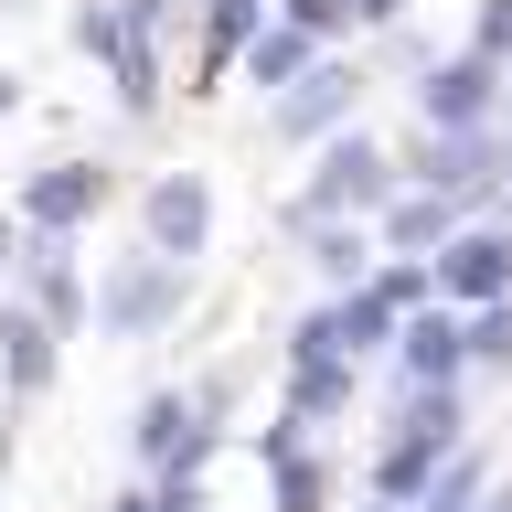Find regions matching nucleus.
Returning a JSON list of instances; mask_svg holds the SVG:
<instances>
[{"mask_svg":"<svg viewBox=\"0 0 512 512\" xmlns=\"http://www.w3.org/2000/svg\"><path fill=\"white\" fill-rule=\"evenodd\" d=\"M470 448V395L459 384H395V416H384L374 448V491L384 502H427V480Z\"/></svg>","mask_w":512,"mask_h":512,"instance_id":"f257e3e1","label":"nucleus"},{"mask_svg":"<svg viewBox=\"0 0 512 512\" xmlns=\"http://www.w3.org/2000/svg\"><path fill=\"white\" fill-rule=\"evenodd\" d=\"M182 0H75V54L107 64V86H118L128 118H150L160 107V32H171Z\"/></svg>","mask_w":512,"mask_h":512,"instance_id":"f03ea898","label":"nucleus"},{"mask_svg":"<svg viewBox=\"0 0 512 512\" xmlns=\"http://www.w3.org/2000/svg\"><path fill=\"white\" fill-rule=\"evenodd\" d=\"M395 192H406V160L384 150V139H363V128H342V139H320V150H310V182L278 203V224H288V235H299V224H331V214H363V224H374Z\"/></svg>","mask_w":512,"mask_h":512,"instance_id":"7ed1b4c3","label":"nucleus"},{"mask_svg":"<svg viewBox=\"0 0 512 512\" xmlns=\"http://www.w3.org/2000/svg\"><path fill=\"white\" fill-rule=\"evenodd\" d=\"M182 310H192V256L128 246V256L96 267V331H107V342H160Z\"/></svg>","mask_w":512,"mask_h":512,"instance_id":"20e7f679","label":"nucleus"},{"mask_svg":"<svg viewBox=\"0 0 512 512\" xmlns=\"http://www.w3.org/2000/svg\"><path fill=\"white\" fill-rule=\"evenodd\" d=\"M363 86H374V75H363L352 54H320L288 96H267V139H278V150H320V139H342V128L363 118Z\"/></svg>","mask_w":512,"mask_h":512,"instance_id":"39448f33","label":"nucleus"},{"mask_svg":"<svg viewBox=\"0 0 512 512\" xmlns=\"http://www.w3.org/2000/svg\"><path fill=\"white\" fill-rule=\"evenodd\" d=\"M502 107H512V64L480 43H459L416 75V128H502Z\"/></svg>","mask_w":512,"mask_h":512,"instance_id":"423d86ee","label":"nucleus"},{"mask_svg":"<svg viewBox=\"0 0 512 512\" xmlns=\"http://www.w3.org/2000/svg\"><path fill=\"white\" fill-rule=\"evenodd\" d=\"M438 299H448V310H491V299H512V224L502 214H470L438 246Z\"/></svg>","mask_w":512,"mask_h":512,"instance_id":"0eeeda50","label":"nucleus"},{"mask_svg":"<svg viewBox=\"0 0 512 512\" xmlns=\"http://www.w3.org/2000/svg\"><path fill=\"white\" fill-rule=\"evenodd\" d=\"M107 203H118V171H107V160H43L22 182V224L32 235H86Z\"/></svg>","mask_w":512,"mask_h":512,"instance_id":"6e6552de","label":"nucleus"},{"mask_svg":"<svg viewBox=\"0 0 512 512\" xmlns=\"http://www.w3.org/2000/svg\"><path fill=\"white\" fill-rule=\"evenodd\" d=\"M11 288H22L54 331H86V320H96V278L75 267V235H32V224H22V278H11Z\"/></svg>","mask_w":512,"mask_h":512,"instance_id":"1a4fd4ad","label":"nucleus"},{"mask_svg":"<svg viewBox=\"0 0 512 512\" xmlns=\"http://www.w3.org/2000/svg\"><path fill=\"white\" fill-rule=\"evenodd\" d=\"M54 374H64V331L11 288V299H0V395L32 406V395H54Z\"/></svg>","mask_w":512,"mask_h":512,"instance_id":"9d476101","label":"nucleus"},{"mask_svg":"<svg viewBox=\"0 0 512 512\" xmlns=\"http://www.w3.org/2000/svg\"><path fill=\"white\" fill-rule=\"evenodd\" d=\"M139 246L203 256V246H214V182H203V171H160V182L139 192Z\"/></svg>","mask_w":512,"mask_h":512,"instance_id":"9b49d317","label":"nucleus"},{"mask_svg":"<svg viewBox=\"0 0 512 512\" xmlns=\"http://www.w3.org/2000/svg\"><path fill=\"white\" fill-rule=\"evenodd\" d=\"M459 374H470V310H448V299L406 310V331H395V384H459Z\"/></svg>","mask_w":512,"mask_h":512,"instance_id":"f8f14e48","label":"nucleus"},{"mask_svg":"<svg viewBox=\"0 0 512 512\" xmlns=\"http://www.w3.org/2000/svg\"><path fill=\"white\" fill-rule=\"evenodd\" d=\"M459 224H470V203H459V192L406 182V192H395V203L374 214V235H384V256H438L448 235H459Z\"/></svg>","mask_w":512,"mask_h":512,"instance_id":"ddd939ff","label":"nucleus"},{"mask_svg":"<svg viewBox=\"0 0 512 512\" xmlns=\"http://www.w3.org/2000/svg\"><path fill=\"white\" fill-rule=\"evenodd\" d=\"M299 256H310V278L320 288H363L384 267V235L363 214H331V224H299Z\"/></svg>","mask_w":512,"mask_h":512,"instance_id":"4468645a","label":"nucleus"},{"mask_svg":"<svg viewBox=\"0 0 512 512\" xmlns=\"http://www.w3.org/2000/svg\"><path fill=\"white\" fill-rule=\"evenodd\" d=\"M320 54H331V43H320L310 22H288V11H278V22H267V32L246 43V86H256V96H288V86H299V75H310Z\"/></svg>","mask_w":512,"mask_h":512,"instance_id":"2eb2a0df","label":"nucleus"},{"mask_svg":"<svg viewBox=\"0 0 512 512\" xmlns=\"http://www.w3.org/2000/svg\"><path fill=\"white\" fill-rule=\"evenodd\" d=\"M278 22L267 0H203V75H224V64H246V43Z\"/></svg>","mask_w":512,"mask_h":512,"instance_id":"dca6fc26","label":"nucleus"},{"mask_svg":"<svg viewBox=\"0 0 512 512\" xmlns=\"http://www.w3.org/2000/svg\"><path fill=\"white\" fill-rule=\"evenodd\" d=\"M288 22H310L320 43H331V32H395L406 22V0H278Z\"/></svg>","mask_w":512,"mask_h":512,"instance_id":"f3484780","label":"nucleus"},{"mask_svg":"<svg viewBox=\"0 0 512 512\" xmlns=\"http://www.w3.org/2000/svg\"><path fill=\"white\" fill-rule=\"evenodd\" d=\"M267 502H278V512H331V459H320V448L267 459Z\"/></svg>","mask_w":512,"mask_h":512,"instance_id":"a211bd4d","label":"nucleus"},{"mask_svg":"<svg viewBox=\"0 0 512 512\" xmlns=\"http://www.w3.org/2000/svg\"><path fill=\"white\" fill-rule=\"evenodd\" d=\"M470 374H512V299L470 310Z\"/></svg>","mask_w":512,"mask_h":512,"instance_id":"6ab92c4d","label":"nucleus"},{"mask_svg":"<svg viewBox=\"0 0 512 512\" xmlns=\"http://www.w3.org/2000/svg\"><path fill=\"white\" fill-rule=\"evenodd\" d=\"M150 512H203V470H150Z\"/></svg>","mask_w":512,"mask_h":512,"instance_id":"aec40b11","label":"nucleus"},{"mask_svg":"<svg viewBox=\"0 0 512 512\" xmlns=\"http://www.w3.org/2000/svg\"><path fill=\"white\" fill-rule=\"evenodd\" d=\"M470 43H480V54H502V64H512V0H480V11H470Z\"/></svg>","mask_w":512,"mask_h":512,"instance_id":"412c9836","label":"nucleus"},{"mask_svg":"<svg viewBox=\"0 0 512 512\" xmlns=\"http://www.w3.org/2000/svg\"><path fill=\"white\" fill-rule=\"evenodd\" d=\"M384 64H395V75H427L438 54H427V32H406V22H395V32H384Z\"/></svg>","mask_w":512,"mask_h":512,"instance_id":"4be33fe9","label":"nucleus"},{"mask_svg":"<svg viewBox=\"0 0 512 512\" xmlns=\"http://www.w3.org/2000/svg\"><path fill=\"white\" fill-rule=\"evenodd\" d=\"M235 395H246V384H235V374H203V384H192V406L214 416V427H224V416H235Z\"/></svg>","mask_w":512,"mask_h":512,"instance_id":"5701e85b","label":"nucleus"},{"mask_svg":"<svg viewBox=\"0 0 512 512\" xmlns=\"http://www.w3.org/2000/svg\"><path fill=\"white\" fill-rule=\"evenodd\" d=\"M11 278H22V224L0 214V299H11Z\"/></svg>","mask_w":512,"mask_h":512,"instance_id":"b1692460","label":"nucleus"},{"mask_svg":"<svg viewBox=\"0 0 512 512\" xmlns=\"http://www.w3.org/2000/svg\"><path fill=\"white\" fill-rule=\"evenodd\" d=\"M96 512H150V480H128V491H107Z\"/></svg>","mask_w":512,"mask_h":512,"instance_id":"393cba45","label":"nucleus"},{"mask_svg":"<svg viewBox=\"0 0 512 512\" xmlns=\"http://www.w3.org/2000/svg\"><path fill=\"white\" fill-rule=\"evenodd\" d=\"M363 512H416V502H384V491H363Z\"/></svg>","mask_w":512,"mask_h":512,"instance_id":"a878e982","label":"nucleus"},{"mask_svg":"<svg viewBox=\"0 0 512 512\" xmlns=\"http://www.w3.org/2000/svg\"><path fill=\"white\" fill-rule=\"evenodd\" d=\"M0 480H11V416H0Z\"/></svg>","mask_w":512,"mask_h":512,"instance_id":"bb28decb","label":"nucleus"},{"mask_svg":"<svg viewBox=\"0 0 512 512\" xmlns=\"http://www.w3.org/2000/svg\"><path fill=\"white\" fill-rule=\"evenodd\" d=\"M11 107H22V86H11V75H0V118H11Z\"/></svg>","mask_w":512,"mask_h":512,"instance_id":"cd10ccee","label":"nucleus"},{"mask_svg":"<svg viewBox=\"0 0 512 512\" xmlns=\"http://www.w3.org/2000/svg\"><path fill=\"white\" fill-rule=\"evenodd\" d=\"M480 512H512V491H480Z\"/></svg>","mask_w":512,"mask_h":512,"instance_id":"c85d7f7f","label":"nucleus"}]
</instances>
